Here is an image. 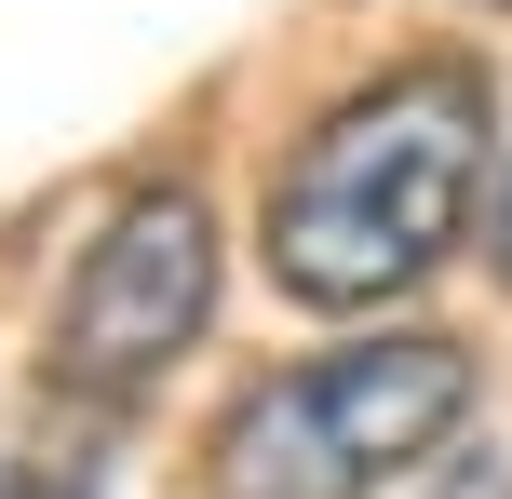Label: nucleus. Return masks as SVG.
Returning a JSON list of instances; mask_svg holds the SVG:
<instances>
[{"instance_id":"nucleus-6","label":"nucleus","mask_w":512,"mask_h":499,"mask_svg":"<svg viewBox=\"0 0 512 499\" xmlns=\"http://www.w3.org/2000/svg\"><path fill=\"white\" fill-rule=\"evenodd\" d=\"M14 499H95V473H41V486H14Z\"/></svg>"},{"instance_id":"nucleus-3","label":"nucleus","mask_w":512,"mask_h":499,"mask_svg":"<svg viewBox=\"0 0 512 499\" xmlns=\"http://www.w3.org/2000/svg\"><path fill=\"white\" fill-rule=\"evenodd\" d=\"M216 324V216L203 189H135L68 270V311H54V378L95 405L149 392L189 338Z\"/></svg>"},{"instance_id":"nucleus-5","label":"nucleus","mask_w":512,"mask_h":499,"mask_svg":"<svg viewBox=\"0 0 512 499\" xmlns=\"http://www.w3.org/2000/svg\"><path fill=\"white\" fill-rule=\"evenodd\" d=\"M486 257H499V284H512V149H499V189H486Z\"/></svg>"},{"instance_id":"nucleus-4","label":"nucleus","mask_w":512,"mask_h":499,"mask_svg":"<svg viewBox=\"0 0 512 499\" xmlns=\"http://www.w3.org/2000/svg\"><path fill=\"white\" fill-rule=\"evenodd\" d=\"M418 499H512V473H499V446H486V459H445Z\"/></svg>"},{"instance_id":"nucleus-2","label":"nucleus","mask_w":512,"mask_h":499,"mask_svg":"<svg viewBox=\"0 0 512 499\" xmlns=\"http://www.w3.org/2000/svg\"><path fill=\"white\" fill-rule=\"evenodd\" d=\"M459 419H472L459 338H351V351H310V365L256 378L216 419L203 486L216 499H364L378 473L432 459Z\"/></svg>"},{"instance_id":"nucleus-1","label":"nucleus","mask_w":512,"mask_h":499,"mask_svg":"<svg viewBox=\"0 0 512 499\" xmlns=\"http://www.w3.org/2000/svg\"><path fill=\"white\" fill-rule=\"evenodd\" d=\"M486 135H499V81L472 54H418L337 95L270 176V284L310 311H378V297L432 284L472 230Z\"/></svg>"}]
</instances>
